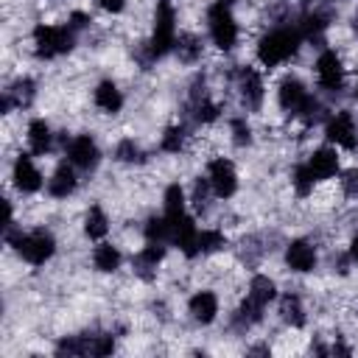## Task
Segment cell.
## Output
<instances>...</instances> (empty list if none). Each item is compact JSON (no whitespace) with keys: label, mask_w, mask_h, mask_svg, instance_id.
<instances>
[{"label":"cell","mask_w":358,"mask_h":358,"mask_svg":"<svg viewBox=\"0 0 358 358\" xmlns=\"http://www.w3.org/2000/svg\"><path fill=\"white\" fill-rule=\"evenodd\" d=\"M302 48H305V36L294 20L271 22L255 42V64L263 67L266 73L288 67L302 53Z\"/></svg>","instance_id":"obj_1"},{"label":"cell","mask_w":358,"mask_h":358,"mask_svg":"<svg viewBox=\"0 0 358 358\" xmlns=\"http://www.w3.org/2000/svg\"><path fill=\"white\" fill-rule=\"evenodd\" d=\"M3 241L20 257V263H25L31 268L48 266L56 257V252H59V238L45 224H36V227L11 224V227L3 229Z\"/></svg>","instance_id":"obj_2"},{"label":"cell","mask_w":358,"mask_h":358,"mask_svg":"<svg viewBox=\"0 0 358 358\" xmlns=\"http://www.w3.org/2000/svg\"><path fill=\"white\" fill-rule=\"evenodd\" d=\"M229 92L238 101V109L246 115H257L266 106V95H268V84H266V70L257 67L255 62L246 64H235L232 70H227L224 76Z\"/></svg>","instance_id":"obj_3"},{"label":"cell","mask_w":358,"mask_h":358,"mask_svg":"<svg viewBox=\"0 0 358 358\" xmlns=\"http://www.w3.org/2000/svg\"><path fill=\"white\" fill-rule=\"evenodd\" d=\"M204 34H207V42L213 50H218L224 56L235 53L241 45V36H243L235 8L227 3H218V0H210L204 6Z\"/></svg>","instance_id":"obj_4"},{"label":"cell","mask_w":358,"mask_h":358,"mask_svg":"<svg viewBox=\"0 0 358 358\" xmlns=\"http://www.w3.org/2000/svg\"><path fill=\"white\" fill-rule=\"evenodd\" d=\"M313 84L322 98H341L350 90V67L336 45H322L313 56Z\"/></svg>","instance_id":"obj_5"},{"label":"cell","mask_w":358,"mask_h":358,"mask_svg":"<svg viewBox=\"0 0 358 358\" xmlns=\"http://www.w3.org/2000/svg\"><path fill=\"white\" fill-rule=\"evenodd\" d=\"M28 42H31V53L36 62H56V59H64L76 50L78 45V34L64 22H36L28 34Z\"/></svg>","instance_id":"obj_6"},{"label":"cell","mask_w":358,"mask_h":358,"mask_svg":"<svg viewBox=\"0 0 358 358\" xmlns=\"http://www.w3.org/2000/svg\"><path fill=\"white\" fill-rule=\"evenodd\" d=\"M59 154L87 176L103 162V148L92 131H59Z\"/></svg>","instance_id":"obj_7"},{"label":"cell","mask_w":358,"mask_h":358,"mask_svg":"<svg viewBox=\"0 0 358 358\" xmlns=\"http://www.w3.org/2000/svg\"><path fill=\"white\" fill-rule=\"evenodd\" d=\"M322 140L336 145L338 151H358V115L347 106H336L322 120Z\"/></svg>","instance_id":"obj_8"},{"label":"cell","mask_w":358,"mask_h":358,"mask_svg":"<svg viewBox=\"0 0 358 358\" xmlns=\"http://www.w3.org/2000/svg\"><path fill=\"white\" fill-rule=\"evenodd\" d=\"M215 193V199L224 204V201H232L241 190V171H238V162L229 157V154H213L207 157L204 162V171H201Z\"/></svg>","instance_id":"obj_9"},{"label":"cell","mask_w":358,"mask_h":358,"mask_svg":"<svg viewBox=\"0 0 358 358\" xmlns=\"http://www.w3.org/2000/svg\"><path fill=\"white\" fill-rule=\"evenodd\" d=\"M8 182L11 187L20 193V196H36L45 190V171L39 165V157H34L28 148L25 151H17L11 165H8Z\"/></svg>","instance_id":"obj_10"},{"label":"cell","mask_w":358,"mask_h":358,"mask_svg":"<svg viewBox=\"0 0 358 358\" xmlns=\"http://www.w3.org/2000/svg\"><path fill=\"white\" fill-rule=\"evenodd\" d=\"M319 263H322V252L310 235H296L282 243V266L291 274H296V277L313 274L319 268Z\"/></svg>","instance_id":"obj_11"},{"label":"cell","mask_w":358,"mask_h":358,"mask_svg":"<svg viewBox=\"0 0 358 358\" xmlns=\"http://www.w3.org/2000/svg\"><path fill=\"white\" fill-rule=\"evenodd\" d=\"M168 243H157V241H143L131 257H129V268L131 274L140 280V282H154L165 266V257H168Z\"/></svg>","instance_id":"obj_12"},{"label":"cell","mask_w":358,"mask_h":358,"mask_svg":"<svg viewBox=\"0 0 358 358\" xmlns=\"http://www.w3.org/2000/svg\"><path fill=\"white\" fill-rule=\"evenodd\" d=\"M302 159H305V165L310 168V173L316 176L319 185L336 182L338 173H341V168H344V162H341V151H338L336 145L324 143V140H322L319 145H313Z\"/></svg>","instance_id":"obj_13"},{"label":"cell","mask_w":358,"mask_h":358,"mask_svg":"<svg viewBox=\"0 0 358 358\" xmlns=\"http://www.w3.org/2000/svg\"><path fill=\"white\" fill-rule=\"evenodd\" d=\"M81 171L73 165V162H67L64 157L53 165V171L48 173V182H45V196L50 199V201H67V199H73L76 193H78V187H81Z\"/></svg>","instance_id":"obj_14"},{"label":"cell","mask_w":358,"mask_h":358,"mask_svg":"<svg viewBox=\"0 0 358 358\" xmlns=\"http://www.w3.org/2000/svg\"><path fill=\"white\" fill-rule=\"evenodd\" d=\"M39 95V81L28 73H20L17 78H11L3 90V101H0V109L3 115H11V112H25L34 106Z\"/></svg>","instance_id":"obj_15"},{"label":"cell","mask_w":358,"mask_h":358,"mask_svg":"<svg viewBox=\"0 0 358 358\" xmlns=\"http://www.w3.org/2000/svg\"><path fill=\"white\" fill-rule=\"evenodd\" d=\"M25 148L34 154V157H48V154H53V151H59V131L53 129V123L48 120V117H42V115H36V117H28V123H25Z\"/></svg>","instance_id":"obj_16"},{"label":"cell","mask_w":358,"mask_h":358,"mask_svg":"<svg viewBox=\"0 0 358 358\" xmlns=\"http://www.w3.org/2000/svg\"><path fill=\"white\" fill-rule=\"evenodd\" d=\"M90 98H92L95 112H98V115H106V117H115V115H120V112L126 109V92H123V87H120L112 76L98 78V81L92 84Z\"/></svg>","instance_id":"obj_17"},{"label":"cell","mask_w":358,"mask_h":358,"mask_svg":"<svg viewBox=\"0 0 358 358\" xmlns=\"http://www.w3.org/2000/svg\"><path fill=\"white\" fill-rule=\"evenodd\" d=\"M187 316L193 324L199 327H210L218 322L221 316V296L215 288H196L190 296H187Z\"/></svg>","instance_id":"obj_18"},{"label":"cell","mask_w":358,"mask_h":358,"mask_svg":"<svg viewBox=\"0 0 358 358\" xmlns=\"http://www.w3.org/2000/svg\"><path fill=\"white\" fill-rule=\"evenodd\" d=\"M193 123H187L185 117L182 120H173V123H168L162 131H159V140H157V151L159 154H165V157H182L187 148H190V143H193Z\"/></svg>","instance_id":"obj_19"},{"label":"cell","mask_w":358,"mask_h":358,"mask_svg":"<svg viewBox=\"0 0 358 358\" xmlns=\"http://www.w3.org/2000/svg\"><path fill=\"white\" fill-rule=\"evenodd\" d=\"M277 316H280V322H282L285 327H291V330H302V327H308L310 313H308L305 296H302L296 288L280 291V296H277Z\"/></svg>","instance_id":"obj_20"},{"label":"cell","mask_w":358,"mask_h":358,"mask_svg":"<svg viewBox=\"0 0 358 358\" xmlns=\"http://www.w3.org/2000/svg\"><path fill=\"white\" fill-rule=\"evenodd\" d=\"M90 263H92V268H95L98 274H117V271L123 268V263H126V255H123V249H120L115 241L103 238V241L92 243V249H90Z\"/></svg>","instance_id":"obj_21"},{"label":"cell","mask_w":358,"mask_h":358,"mask_svg":"<svg viewBox=\"0 0 358 358\" xmlns=\"http://www.w3.org/2000/svg\"><path fill=\"white\" fill-rule=\"evenodd\" d=\"M81 232L92 243L109 238V232H112V215H109V210L101 201H90L87 204V210L81 215Z\"/></svg>","instance_id":"obj_22"},{"label":"cell","mask_w":358,"mask_h":358,"mask_svg":"<svg viewBox=\"0 0 358 358\" xmlns=\"http://www.w3.org/2000/svg\"><path fill=\"white\" fill-rule=\"evenodd\" d=\"M243 294H246L252 302H257L260 308H271V305H277L280 282H277L268 271H255V274H249Z\"/></svg>","instance_id":"obj_23"},{"label":"cell","mask_w":358,"mask_h":358,"mask_svg":"<svg viewBox=\"0 0 358 358\" xmlns=\"http://www.w3.org/2000/svg\"><path fill=\"white\" fill-rule=\"evenodd\" d=\"M112 159L123 168H143L148 162V151L143 148V143L131 134L126 137H117L115 145H112Z\"/></svg>","instance_id":"obj_24"},{"label":"cell","mask_w":358,"mask_h":358,"mask_svg":"<svg viewBox=\"0 0 358 358\" xmlns=\"http://www.w3.org/2000/svg\"><path fill=\"white\" fill-rule=\"evenodd\" d=\"M227 140H229V145L232 148H238V151H243V148H252L255 145V126H252V117L246 115V112H232L229 117H227Z\"/></svg>","instance_id":"obj_25"},{"label":"cell","mask_w":358,"mask_h":358,"mask_svg":"<svg viewBox=\"0 0 358 358\" xmlns=\"http://www.w3.org/2000/svg\"><path fill=\"white\" fill-rule=\"evenodd\" d=\"M288 187H291L294 199L308 201V199L316 196V190H319L322 185L316 182V176L310 173V168L305 165V159H296V162L291 165V171H288Z\"/></svg>","instance_id":"obj_26"},{"label":"cell","mask_w":358,"mask_h":358,"mask_svg":"<svg viewBox=\"0 0 358 358\" xmlns=\"http://www.w3.org/2000/svg\"><path fill=\"white\" fill-rule=\"evenodd\" d=\"M204 50H207V39H201L196 31H182L179 39H176V48H173V56L179 64L185 67H193L204 59Z\"/></svg>","instance_id":"obj_27"},{"label":"cell","mask_w":358,"mask_h":358,"mask_svg":"<svg viewBox=\"0 0 358 358\" xmlns=\"http://www.w3.org/2000/svg\"><path fill=\"white\" fill-rule=\"evenodd\" d=\"M336 185H338V193H341L344 201L358 204V165H344Z\"/></svg>","instance_id":"obj_28"},{"label":"cell","mask_w":358,"mask_h":358,"mask_svg":"<svg viewBox=\"0 0 358 358\" xmlns=\"http://www.w3.org/2000/svg\"><path fill=\"white\" fill-rule=\"evenodd\" d=\"M95 6L109 17H120L129 8V0H95Z\"/></svg>","instance_id":"obj_29"},{"label":"cell","mask_w":358,"mask_h":358,"mask_svg":"<svg viewBox=\"0 0 358 358\" xmlns=\"http://www.w3.org/2000/svg\"><path fill=\"white\" fill-rule=\"evenodd\" d=\"M344 252H347V257H350V263H352V268H358V227L350 232V238H347V246H344Z\"/></svg>","instance_id":"obj_30"},{"label":"cell","mask_w":358,"mask_h":358,"mask_svg":"<svg viewBox=\"0 0 358 358\" xmlns=\"http://www.w3.org/2000/svg\"><path fill=\"white\" fill-rule=\"evenodd\" d=\"M350 31H352V36L358 39V11H352V17H350Z\"/></svg>","instance_id":"obj_31"},{"label":"cell","mask_w":358,"mask_h":358,"mask_svg":"<svg viewBox=\"0 0 358 358\" xmlns=\"http://www.w3.org/2000/svg\"><path fill=\"white\" fill-rule=\"evenodd\" d=\"M350 92H352V98L358 101V73H355V78L350 81Z\"/></svg>","instance_id":"obj_32"},{"label":"cell","mask_w":358,"mask_h":358,"mask_svg":"<svg viewBox=\"0 0 358 358\" xmlns=\"http://www.w3.org/2000/svg\"><path fill=\"white\" fill-rule=\"evenodd\" d=\"M324 3H338V0H324Z\"/></svg>","instance_id":"obj_33"}]
</instances>
